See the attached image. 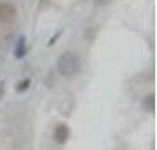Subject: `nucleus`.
I'll return each mask as SVG.
<instances>
[{
    "instance_id": "f257e3e1",
    "label": "nucleus",
    "mask_w": 157,
    "mask_h": 150,
    "mask_svg": "<svg viewBox=\"0 0 157 150\" xmlns=\"http://www.w3.org/2000/svg\"><path fill=\"white\" fill-rule=\"evenodd\" d=\"M57 71L64 78H74L81 72V60L74 51H64L57 60Z\"/></svg>"
},
{
    "instance_id": "f03ea898",
    "label": "nucleus",
    "mask_w": 157,
    "mask_h": 150,
    "mask_svg": "<svg viewBox=\"0 0 157 150\" xmlns=\"http://www.w3.org/2000/svg\"><path fill=\"white\" fill-rule=\"evenodd\" d=\"M18 18V9L11 2H0V25H11Z\"/></svg>"
},
{
    "instance_id": "7ed1b4c3",
    "label": "nucleus",
    "mask_w": 157,
    "mask_h": 150,
    "mask_svg": "<svg viewBox=\"0 0 157 150\" xmlns=\"http://www.w3.org/2000/svg\"><path fill=\"white\" fill-rule=\"evenodd\" d=\"M69 136H71V129L65 122H58L55 129H53V141L57 145H65L69 141Z\"/></svg>"
},
{
    "instance_id": "20e7f679",
    "label": "nucleus",
    "mask_w": 157,
    "mask_h": 150,
    "mask_svg": "<svg viewBox=\"0 0 157 150\" xmlns=\"http://www.w3.org/2000/svg\"><path fill=\"white\" fill-rule=\"evenodd\" d=\"M27 50H29L27 39H25V36H20L18 41H16V46H14V57L16 58H23L25 55H27Z\"/></svg>"
},
{
    "instance_id": "39448f33",
    "label": "nucleus",
    "mask_w": 157,
    "mask_h": 150,
    "mask_svg": "<svg viewBox=\"0 0 157 150\" xmlns=\"http://www.w3.org/2000/svg\"><path fill=\"white\" fill-rule=\"evenodd\" d=\"M155 95L154 94H148L145 99H143V102H141V106H143V110L145 111H148V113H154V110H155Z\"/></svg>"
},
{
    "instance_id": "423d86ee",
    "label": "nucleus",
    "mask_w": 157,
    "mask_h": 150,
    "mask_svg": "<svg viewBox=\"0 0 157 150\" xmlns=\"http://www.w3.org/2000/svg\"><path fill=\"white\" fill-rule=\"evenodd\" d=\"M30 87H32V79H30V78H25V79H21L20 83H16L14 90H16V92L21 94V92H27Z\"/></svg>"
},
{
    "instance_id": "0eeeda50",
    "label": "nucleus",
    "mask_w": 157,
    "mask_h": 150,
    "mask_svg": "<svg viewBox=\"0 0 157 150\" xmlns=\"http://www.w3.org/2000/svg\"><path fill=\"white\" fill-rule=\"evenodd\" d=\"M113 0H95V4L97 6H101V7H106V6H109Z\"/></svg>"
},
{
    "instance_id": "6e6552de",
    "label": "nucleus",
    "mask_w": 157,
    "mask_h": 150,
    "mask_svg": "<svg viewBox=\"0 0 157 150\" xmlns=\"http://www.w3.org/2000/svg\"><path fill=\"white\" fill-rule=\"evenodd\" d=\"M4 92H6V81L2 79V81H0V101L4 97Z\"/></svg>"
},
{
    "instance_id": "1a4fd4ad",
    "label": "nucleus",
    "mask_w": 157,
    "mask_h": 150,
    "mask_svg": "<svg viewBox=\"0 0 157 150\" xmlns=\"http://www.w3.org/2000/svg\"><path fill=\"white\" fill-rule=\"evenodd\" d=\"M50 4V0H39V7H44V6H48Z\"/></svg>"
}]
</instances>
